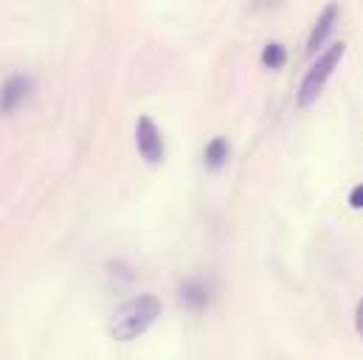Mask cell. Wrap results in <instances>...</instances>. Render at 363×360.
Wrapping results in <instances>:
<instances>
[{
  "label": "cell",
  "instance_id": "cell-1",
  "mask_svg": "<svg viewBox=\"0 0 363 360\" xmlns=\"http://www.w3.org/2000/svg\"><path fill=\"white\" fill-rule=\"evenodd\" d=\"M158 315H161V301H158V296L141 293V296L130 298L127 304H121V307L113 313V318H110V338H113V341H121V344L135 341L138 335H144V332L155 324Z\"/></svg>",
  "mask_w": 363,
  "mask_h": 360
},
{
  "label": "cell",
  "instance_id": "cell-2",
  "mask_svg": "<svg viewBox=\"0 0 363 360\" xmlns=\"http://www.w3.org/2000/svg\"><path fill=\"white\" fill-rule=\"evenodd\" d=\"M344 51H347L344 43H333L324 54H318V60L313 62V68L304 74V79H301V85H298V104H301V107H310V104L318 99V93L324 90L327 79H330L333 71L338 68Z\"/></svg>",
  "mask_w": 363,
  "mask_h": 360
},
{
  "label": "cell",
  "instance_id": "cell-3",
  "mask_svg": "<svg viewBox=\"0 0 363 360\" xmlns=\"http://www.w3.org/2000/svg\"><path fill=\"white\" fill-rule=\"evenodd\" d=\"M135 141H138V152H141V158L147 164H161L164 161V138H161V133H158V127L152 124L150 116L138 118Z\"/></svg>",
  "mask_w": 363,
  "mask_h": 360
},
{
  "label": "cell",
  "instance_id": "cell-4",
  "mask_svg": "<svg viewBox=\"0 0 363 360\" xmlns=\"http://www.w3.org/2000/svg\"><path fill=\"white\" fill-rule=\"evenodd\" d=\"M28 93H31V79H28V77H23V74L9 77V79L3 82V88H0V113L17 110V107L28 99Z\"/></svg>",
  "mask_w": 363,
  "mask_h": 360
},
{
  "label": "cell",
  "instance_id": "cell-5",
  "mask_svg": "<svg viewBox=\"0 0 363 360\" xmlns=\"http://www.w3.org/2000/svg\"><path fill=\"white\" fill-rule=\"evenodd\" d=\"M335 20H338V6L330 3V6L321 11V17H318V23H315V28H313V34H310V40H307V51H310V54H315V51L324 45V40L330 37V31L335 28Z\"/></svg>",
  "mask_w": 363,
  "mask_h": 360
},
{
  "label": "cell",
  "instance_id": "cell-6",
  "mask_svg": "<svg viewBox=\"0 0 363 360\" xmlns=\"http://www.w3.org/2000/svg\"><path fill=\"white\" fill-rule=\"evenodd\" d=\"M181 298L186 307L203 310V307L208 304V290H206V284H200V281H186L181 287Z\"/></svg>",
  "mask_w": 363,
  "mask_h": 360
},
{
  "label": "cell",
  "instance_id": "cell-7",
  "mask_svg": "<svg viewBox=\"0 0 363 360\" xmlns=\"http://www.w3.org/2000/svg\"><path fill=\"white\" fill-rule=\"evenodd\" d=\"M223 161H228V141L225 138H211L206 147V164L211 169L223 167Z\"/></svg>",
  "mask_w": 363,
  "mask_h": 360
},
{
  "label": "cell",
  "instance_id": "cell-8",
  "mask_svg": "<svg viewBox=\"0 0 363 360\" xmlns=\"http://www.w3.org/2000/svg\"><path fill=\"white\" fill-rule=\"evenodd\" d=\"M287 62V51H284V45H279V43H268L265 48H262V65L265 68H281Z\"/></svg>",
  "mask_w": 363,
  "mask_h": 360
},
{
  "label": "cell",
  "instance_id": "cell-9",
  "mask_svg": "<svg viewBox=\"0 0 363 360\" xmlns=\"http://www.w3.org/2000/svg\"><path fill=\"white\" fill-rule=\"evenodd\" d=\"M350 206H352V208H363V183H358V186L350 191Z\"/></svg>",
  "mask_w": 363,
  "mask_h": 360
},
{
  "label": "cell",
  "instance_id": "cell-10",
  "mask_svg": "<svg viewBox=\"0 0 363 360\" xmlns=\"http://www.w3.org/2000/svg\"><path fill=\"white\" fill-rule=\"evenodd\" d=\"M355 330H358V335L363 338V298L358 301V310H355Z\"/></svg>",
  "mask_w": 363,
  "mask_h": 360
}]
</instances>
